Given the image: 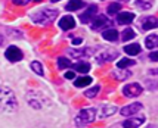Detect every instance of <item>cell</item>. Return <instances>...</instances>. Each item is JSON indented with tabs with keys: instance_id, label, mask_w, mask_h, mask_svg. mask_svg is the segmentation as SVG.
Here are the masks:
<instances>
[{
	"instance_id": "836d02e7",
	"label": "cell",
	"mask_w": 158,
	"mask_h": 128,
	"mask_svg": "<svg viewBox=\"0 0 158 128\" xmlns=\"http://www.w3.org/2000/svg\"><path fill=\"white\" fill-rule=\"evenodd\" d=\"M151 74L152 75H158V68L157 69H151Z\"/></svg>"
},
{
	"instance_id": "d590c367",
	"label": "cell",
	"mask_w": 158,
	"mask_h": 128,
	"mask_svg": "<svg viewBox=\"0 0 158 128\" xmlns=\"http://www.w3.org/2000/svg\"><path fill=\"white\" fill-rule=\"evenodd\" d=\"M50 2H59V0H50Z\"/></svg>"
},
{
	"instance_id": "44dd1931",
	"label": "cell",
	"mask_w": 158,
	"mask_h": 128,
	"mask_svg": "<svg viewBox=\"0 0 158 128\" xmlns=\"http://www.w3.org/2000/svg\"><path fill=\"white\" fill-rule=\"evenodd\" d=\"M69 54L73 56V58H83V56H86V54L89 53V50H86V49H71V50H68Z\"/></svg>"
},
{
	"instance_id": "30bf717a",
	"label": "cell",
	"mask_w": 158,
	"mask_h": 128,
	"mask_svg": "<svg viewBox=\"0 0 158 128\" xmlns=\"http://www.w3.org/2000/svg\"><path fill=\"white\" fill-rule=\"evenodd\" d=\"M145 122L143 116H139V118H129L123 122V128H139L142 124Z\"/></svg>"
},
{
	"instance_id": "d6a6232c",
	"label": "cell",
	"mask_w": 158,
	"mask_h": 128,
	"mask_svg": "<svg viewBox=\"0 0 158 128\" xmlns=\"http://www.w3.org/2000/svg\"><path fill=\"white\" fill-rule=\"evenodd\" d=\"M81 38H74V40H73V44H74V46H78V44H81Z\"/></svg>"
},
{
	"instance_id": "8992f818",
	"label": "cell",
	"mask_w": 158,
	"mask_h": 128,
	"mask_svg": "<svg viewBox=\"0 0 158 128\" xmlns=\"http://www.w3.org/2000/svg\"><path fill=\"white\" fill-rule=\"evenodd\" d=\"M5 56H6V59L9 62H19L21 59H22V52H21L19 47H16V46H10V47L6 49Z\"/></svg>"
},
{
	"instance_id": "484cf974",
	"label": "cell",
	"mask_w": 158,
	"mask_h": 128,
	"mask_svg": "<svg viewBox=\"0 0 158 128\" xmlns=\"http://www.w3.org/2000/svg\"><path fill=\"white\" fill-rule=\"evenodd\" d=\"M71 65V61L67 59V58H58V68L59 69H65Z\"/></svg>"
},
{
	"instance_id": "ac0fdd59",
	"label": "cell",
	"mask_w": 158,
	"mask_h": 128,
	"mask_svg": "<svg viewBox=\"0 0 158 128\" xmlns=\"http://www.w3.org/2000/svg\"><path fill=\"white\" fill-rule=\"evenodd\" d=\"M115 112H117V108H115V106H111V105L103 106V108L101 109V118H108L111 115H114Z\"/></svg>"
},
{
	"instance_id": "8fae6325",
	"label": "cell",
	"mask_w": 158,
	"mask_h": 128,
	"mask_svg": "<svg viewBox=\"0 0 158 128\" xmlns=\"http://www.w3.org/2000/svg\"><path fill=\"white\" fill-rule=\"evenodd\" d=\"M140 109H142V105H140V103H131V105L124 106V108L121 109V115H124V116H130V115L138 114Z\"/></svg>"
},
{
	"instance_id": "4316f807",
	"label": "cell",
	"mask_w": 158,
	"mask_h": 128,
	"mask_svg": "<svg viewBox=\"0 0 158 128\" xmlns=\"http://www.w3.org/2000/svg\"><path fill=\"white\" fill-rule=\"evenodd\" d=\"M99 90H101V87L99 86H95L93 88H90V90H87L86 93H84V96L87 97V99H92V97H95V96L99 93Z\"/></svg>"
},
{
	"instance_id": "5b68a950",
	"label": "cell",
	"mask_w": 158,
	"mask_h": 128,
	"mask_svg": "<svg viewBox=\"0 0 158 128\" xmlns=\"http://www.w3.org/2000/svg\"><path fill=\"white\" fill-rule=\"evenodd\" d=\"M117 56H118V52L115 49H106V50H103L102 53L98 54L96 61L99 63H105V62H111L114 59H117Z\"/></svg>"
},
{
	"instance_id": "4fadbf2b",
	"label": "cell",
	"mask_w": 158,
	"mask_h": 128,
	"mask_svg": "<svg viewBox=\"0 0 158 128\" xmlns=\"http://www.w3.org/2000/svg\"><path fill=\"white\" fill-rule=\"evenodd\" d=\"M133 19H135V14H131V12H121V14L117 15L118 24H123V25L130 24Z\"/></svg>"
},
{
	"instance_id": "ba28073f",
	"label": "cell",
	"mask_w": 158,
	"mask_h": 128,
	"mask_svg": "<svg viewBox=\"0 0 158 128\" xmlns=\"http://www.w3.org/2000/svg\"><path fill=\"white\" fill-rule=\"evenodd\" d=\"M96 12H98L96 5H90V6L87 7V10H86L84 14L80 15V21H81L83 24H89L90 21L93 19V16L96 15Z\"/></svg>"
},
{
	"instance_id": "7402d4cb",
	"label": "cell",
	"mask_w": 158,
	"mask_h": 128,
	"mask_svg": "<svg viewBox=\"0 0 158 128\" xmlns=\"http://www.w3.org/2000/svg\"><path fill=\"white\" fill-rule=\"evenodd\" d=\"M136 37V34H135V31L131 30V28H126L123 31V35H121V40L123 41H129L131 40V38H135Z\"/></svg>"
},
{
	"instance_id": "1f68e13d",
	"label": "cell",
	"mask_w": 158,
	"mask_h": 128,
	"mask_svg": "<svg viewBox=\"0 0 158 128\" xmlns=\"http://www.w3.org/2000/svg\"><path fill=\"white\" fill-rule=\"evenodd\" d=\"M74 77H76L74 71H69V72H67V74H65V78H67V80H73Z\"/></svg>"
},
{
	"instance_id": "f546056e",
	"label": "cell",
	"mask_w": 158,
	"mask_h": 128,
	"mask_svg": "<svg viewBox=\"0 0 158 128\" xmlns=\"http://www.w3.org/2000/svg\"><path fill=\"white\" fill-rule=\"evenodd\" d=\"M12 2H14V5H16V6H25L31 0H12Z\"/></svg>"
},
{
	"instance_id": "ffe728a7",
	"label": "cell",
	"mask_w": 158,
	"mask_h": 128,
	"mask_svg": "<svg viewBox=\"0 0 158 128\" xmlns=\"http://www.w3.org/2000/svg\"><path fill=\"white\" fill-rule=\"evenodd\" d=\"M92 78H90V77H81V78H77L76 80V82H74V86H76V87H86V86H89L90 82H92Z\"/></svg>"
},
{
	"instance_id": "d4e9b609",
	"label": "cell",
	"mask_w": 158,
	"mask_h": 128,
	"mask_svg": "<svg viewBox=\"0 0 158 128\" xmlns=\"http://www.w3.org/2000/svg\"><path fill=\"white\" fill-rule=\"evenodd\" d=\"M136 6L140 9H149L152 6V0H136Z\"/></svg>"
},
{
	"instance_id": "7c38bea8",
	"label": "cell",
	"mask_w": 158,
	"mask_h": 128,
	"mask_svg": "<svg viewBox=\"0 0 158 128\" xmlns=\"http://www.w3.org/2000/svg\"><path fill=\"white\" fill-rule=\"evenodd\" d=\"M142 28L143 30H152V28H158V18L155 16H148L142 21Z\"/></svg>"
},
{
	"instance_id": "603a6c76",
	"label": "cell",
	"mask_w": 158,
	"mask_h": 128,
	"mask_svg": "<svg viewBox=\"0 0 158 128\" xmlns=\"http://www.w3.org/2000/svg\"><path fill=\"white\" fill-rule=\"evenodd\" d=\"M131 65H135V61H133V59H121V61L117 62L118 69H124V68L131 66Z\"/></svg>"
},
{
	"instance_id": "3957f363",
	"label": "cell",
	"mask_w": 158,
	"mask_h": 128,
	"mask_svg": "<svg viewBox=\"0 0 158 128\" xmlns=\"http://www.w3.org/2000/svg\"><path fill=\"white\" fill-rule=\"evenodd\" d=\"M96 118V110L95 109H83L80 114L77 115V125H86V124H90V122L95 121Z\"/></svg>"
},
{
	"instance_id": "e575fe53",
	"label": "cell",
	"mask_w": 158,
	"mask_h": 128,
	"mask_svg": "<svg viewBox=\"0 0 158 128\" xmlns=\"http://www.w3.org/2000/svg\"><path fill=\"white\" fill-rule=\"evenodd\" d=\"M3 41H5V40H3V37H2V35H0V46H2V44H3Z\"/></svg>"
},
{
	"instance_id": "7a4b0ae2",
	"label": "cell",
	"mask_w": 158,
	"mask_h": 128,
	"mask_svg": "<svg viewBox=\"0 0 158 128\" xmlns=\"http://www.w3.org/2000/svg\"><path fill=\"white\" fill-rule=\"evenodd\" d=\"M56 18H58V10L56 9H41V10H37L33 15V21H34L35 24H40V25L50 24Z\"/></svg>"
},
{
	"instance_id": "277c9868",
	"label": "cell",
	"mask_w": 158,
	"mask_h": 128,
	"mask_svg": "<svg viewBox=\"0 0 158 128\" xmlns=\"http://www.w3.org/2000/svg\"><path fill=\"white\" fill-rule=\"evenodd\" d=\"M142 91H143V88L138 82H131V84H127L123 87V94L126 97H138L142 94Z\"/></svg>"
},
{
	"instance_id": "f1b7e54d",
	"label": "cell",
	"mask_w": 158,
	"mask_h": 128,
	"mask_svg": "<svg viewBox=\"0 0 158 128\" xmlns=\"http://www.w3.org/2000/svg\"><path fill=\"white\" fill-rule=\"evenodd\" d=\"M112 77H114V78H117V80H120V81H123V80H126V78H129V77H130V72H129V71H126L124 74H121L120 71H117V72H112Z\"/></svg>"
},
{
	"instance_id": "52a82bcc",
	"label": "cell",
	"mask_w": 158,
	"mask_h": 128,
	"mask_svg": "<svg viewBox=\"0 0 158 128\" xmlns=\"http://www.w3.org/2000/svg\"><path fill=\"white\" fill-rule=\"evenodd\" d=\"M108 25H111V22L105 15H99V16H96L95 19H92V30H95V31L102 30V28L108 27Z\"/></svg>"
},
{
	"instance_id": "9c48e42d",
	"label": "cell",
	"mask_w": 158,
	"mask_h": 128,
	"mask_svg": "<svg viewBox=\"0 0 158 128\" xmlns=\"http://www.w3.org/2000/svg\"><path fill=\"white\" fill-rule=\"evenodd\" d=\"M59 27H61L64 31L73 30V28L76 27V21H74V18H73V16H69V15H67V16H62L61 21H59Z\"/></svg>"
},
{
	"instance_id": "e0dca14e",
	"label": "cell",
	"mask_w": 158,
	"mask_h": 128,
	"mask_svg": "<svg viewBox=\"0 0 158 128\" xmlns=\"http://www.w3.org/2000/svg\"><path fill=\"white\" fill-rule=\"evenodd\" d=\"M102 37L108 41H117L118 40V33H117V30H106V31H103Z\"/></svg>"
},
{
	"instance_id": "d6986e66",
	"label": "cell",
	"mask_w": 158,
	"mask_h": 128,
	"mask_svg": "<svg viewBox=\"0 0 158 128\" xmlns=\"http://www.w3.org/2000/svg\"><path fill=\"white\" fill-rule=\"evenodd\" d=\"M124 52L130 56H136V54L140 53V46L139 44H129V46L124 47Z\"/></svg>"
},
{
	"instance_id": "9a60e30c",
	"label": "cell",
	"mask_w": 158,
	"mask_h": 128,
	"mask_svg": "<svg viewBox=\"0 0 158 128\" xmlns=\"http://www.w3.org/2000/svg\"><path fill=\"white\" fill-rule=\"evenodd\" d=\"M145 46L148 49H155L158 47V35L157 34H152V35H148L145 38Z\"/></svg>"
},
{
	"instance_id": "cb8c5ba5",
	"label": "cell",
	"mask_w": 158,
	"mask_h": 128,
	"mask_svg": "<svg viewBox=\"0 0 158 128\" xmlns=\"http://www.w3.org/2000/svg\"><path fill=\"white\" fill-rule=\"evenodd\" d=\"M31 69H33L37 75H44V72H43V66H41L40 62H37V61L31 62Z\"/></svg>"
},
{
	"instance_id": "5bb4252c",
	"label": "cell",
	"mask_w": 158,
	"mask_h": 128,
	"mask_svg": "<svg viewBox=\"0 0 158 128\" xmlns=\"http://www.w3.org/2000/svg\"><path fill=\"white\" fill-rule=\"evenodd\" d=\"M84 6V2L83 0H69V3H67V10L69 12H74V10H78Z\"/></svg>"
},
{
	"instance_id": "8d00e7d4",
	"label": "cell",
	"mask_w": 158,
	"mask_h": 128,
	"mask_svg": "<svg viewBox=\"0 0 158 128\" xmlns=\"http://www.w3.org/2000/svg\"><path fill=\"white\" fill-rule=\"evenodd\" d=\"M149 128H158V127H149Z\"/></svg>"
},
{
	"instance_id": "4dcf8cb0",
	"label": "cell",
	"mask_w": 158,
	"mask_h": 128,
	"mask_svg": "<svg viewBox=\"0 0 158 128\" xmlns=\"http://www.w3.org/2000/svg\"><path fill=\"white\" fill-rule=\"evenodd\" d=\"M149 59L154 61V62H158V50L157 52H152V53L149 54Z\"/></svg>"
},
{
	"instance_id": "6da1fadb",
	"label": "cell",
	"mask_w": 158,
	"mask_h": 128,
	"mask_svg": "<svg viewBox=\"0 0 158 128\" xmlns=\"http://www.w3.org/2000/svg\"><path fill=\"white\" fill-rule=\"evenodd\" d=\"M18 109V100L14 91L7 87H0V112L14 114Z\"/></svg>"
},
{
	"instance_id": "2e32d148",
	"label": "cell",
	"mask_w": 158,
	"mask_h": 128,
	"mask_svg": "<svg viewBox=\"0 0 158 128\" xmlns=\"http://www.w3.org/2000/svg\"><path fill=\"white\" fill-rule=\"evenodd\" d=\"M74 69H76L77 72H81V74H86V72H89L90 71V63H87V62H84V61H81V62H77L76 65H74Z\"/></svg>"
},
{
	"instance_id": "83f0119b",
	"label": "cell",
	"mask_w": 158,
	"mask_h": 128,
	"mask_svg": "<svg viewBox=\"0 0 158 128\" xmlns=\"http://www.w3.org/2000/svg\"><path fill=\"white\" fill-rule=\"evenodd\" d=\"M120 9H121V5H120V3H111L110 6H108V14L115 15L117 12H120Z\"/></svg>"
}]
</instances>
